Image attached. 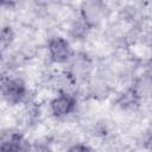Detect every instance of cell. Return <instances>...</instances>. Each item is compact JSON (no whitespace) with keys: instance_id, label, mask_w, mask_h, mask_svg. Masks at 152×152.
Returning a JSON list of instances; mask_svg holds the SVG:
<instances>
[{"instance_id":"cell-1","label":"cell","mask_w":152,"mask_h":152,"mask_svg":"<svg viewBox=\"0 0 152 152\" xmlns=\"http://www.w3.org/2000/svg\"><path fill=\"white\" fill-rule=\"evenodd\" d=\"M48 52L53 63H66L72 56L70 43L63 37H52L48 42Z\"/></svg>"},{"instance_id":"cell-2","label":"cell","mask_w":152,"mask_h":152,"mask_svg":"<svg viewBox=\"0 0 152 152\" xmlns=\"http://www.w3.org/2000/svg\"><path fill=\"white\" fill-rule=\"evenodd\" d=\"M27 93L26 83L19 77L7 78L2 83V97L11 104L20 103Z\"/></svg>"},{"instance_id":"cell-3","label":"cell","mask_w":152,"mask_h":152,"mask_svg":"<svg viewBox=\"0 0 152 152\" xmlns=\"http://www.w3.org/2000/svg\"><path fill=\"white\" fill-rule=\"evenodd\" d=\"M76 108V99L68 93H61L50 102V110L56 118H64Z\"/></svg>"},{"instance_id":"cell-4","label":"cell","mask_w":152,"mask_h":152,"mask_svg":"<svg viewBox=\"0 0 152 152\" xmlns=\"http://www.w3.org/2000/svg\"><path fill=\"white\" fill-rule=\"evenodd\" d=\"M31 146L26 144L24 137L19 132L5 133L1 138L0 152H30Z\"/></svg>"},{"instance_id":"cell-5","label":"cell","mask_w":152,"mask_h":152,"mask_svg":"<svg viewBox=\"0 0 152 152\" xmlns=\"http://www.w3.org/2000/svg\"><path fill=\"white\" fill-rule=\"evenodd\" d=\"M104 5L100 1H87L81 6V18L93 27L97 21H100L103 14Z\"/></svg>"},{"instance_id":"cell-6","label":"cell","mask_w":152,"mask_h":152,"mask_svg":"<svg viewBox=\"0 0 152 152\" xmlns=\"http://www.w3.org/2000/svg\"><path fill=\"white\" fill-rule=\"evenodd\" d=\"M14 39V33L11 26H4L1 30V46L7 48Z\"/></svg>"},{"instance_id":"cell-7","label":"cell","mask_w":152,"mask_h":152,"mask_svg":"<svg viewBox=\"0 0 152 152\" xmlns=\"http://www.w3.org/2000/svg\"><path fill=\"white\" fill-rule=\"evenodd\" d=\"M68 152H93V151L86 144H75V145L69 147Z\"/></svg>"},{"instance_id":"cell-8","label":"cell","mask_w":152,"mask_h":152,"mask_svg":"<svg viewBox=\"0 0 152 152\" xmlns=\"http://www.w3.org/2000/svg\"><path fill=\"white\" fill-rule=\"evenodd\" d=\"M30 152H52V150L48 145L42 144V142H38V144H34V145L31 146Z\"/></svg>"},{"instance_id":"cell-9","label":"cell","mask_w":152,"mask_h":152,"mask_svg":"<svg viewBox=\"0 0 152 152\" xmlns=\"http://www.w3.org/2000/svg\"><path fill=\"white\" fill-rule=\"evenodd\" d=\"M150 144H151V146H152V138H151V142H150Z\"/></svg>"}]
</instances>
